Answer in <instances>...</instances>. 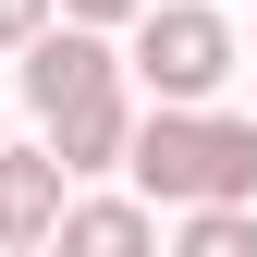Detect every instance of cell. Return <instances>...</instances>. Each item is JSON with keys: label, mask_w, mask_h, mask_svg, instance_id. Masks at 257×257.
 I'll return each instance as SVG.
<instances>
[{"label": "cell", "mask_w": 257, "mask_h": 257, "mask_svg": "<svg viewBox=\"0 0 257 257\" xmlns=\"http://www.w3.org/2000/svg\"><path fill=\"white\" fill-rule=\"evenodd\" d=\"M135 184L172 196V208H257V122L147 110V122H135Z\"/></svg>", "instance_id": "cell-1"}, {"label": "cell", "mask_w": 257, "mask_h": 257, "mask_svg": "<svg viewBox=\"0 0 257 257\" xmlns=\"http://www.w3.org/2000/svg\"><path fill=\"white\" fill-rule=\"evenodd\" d=\"M122 74H135L159 110H208V86L233 74V25H220V13H196V0H147L135 61H122Z\"/></svg>", "instance_id": "cell-2"}, {"label": "cell", "mask_w": 257, "mask_h": 257, "mask_svg": "<svg viewBox=\"0 0 257 257\" xmlns=\"http://www.w3.org/2000/svg\"><path fill=\"white\" fill-rule=\"evenodd\" d=\"M25 98H37L49 122H74V110L122 98V49H110V37H86V25H49V37L25 49Z\"/></svg>", "instance_id": "cell-3"}, {"label": "cell", "mask_w": 257, "mask_h": 257, "mask_svg": "<svg viewBox=\"0 0 257 257\" xmlns=\"http://www.w3.org/2000/svg\"><path fill=\"white\" fill-rule=\"evenodd\" d=\"M61 233V159L49 147H0V257Z\"/></svg>", "instance_id": "cell-4"}, {"label": "cell", "mask_w": 257, "mask_h": 257, "mask_svg": "<svg viewBox=\"0 0 257 257\" xmlns=\"http://www.w3.org/2000/svg\"><path fill=\"white\" fill-rule=\"evenodd\" d=\"M49 257H159V233H147L135 196H86V208H61Z\"/></svg>", "instance_id": "cell-5"}, {"label": "cell", "mask_w": 257, "mask_h": 257, "mask_svg": "<svg viewBox=\"0 0 257 257\" xmlns=\"http://www.w3.org/2000/svg\"><path fill=\"white\" fill-rule=\"evenodd\" d=\"M49 159H61V172H110V159H135V110H122V98H98V110L49 122Z\"/></svg>", "instance_id": "cell-6"}, {"label": "cell", "mask_w": 257, "mask_h": 257, "mask_svg": "<svg viewBox=\"0 0 257 257\" xmlns=\"http://www.w3.org/2000/svg\"><path fill=\"white\" fill-rule=\"evenodd\" d=\"M172 257H257V208H184Z\"/></svg>", "instance_id": "cell-7"}, {"label": "cell", "mask_w": 257, "mask_h": 257, "mask_svg": "<svg viewBox=\"0 0 257 257\" xmlns=\"http://www.w3.org/2000/svg\"><path fill=\"white\" fill-rule=\"evenodd\" d=\"M49 13H61V0H0V37H13V49H37V37H49Z\"/></svg>", "instance_id": "cell-8"}, {"label": "cell", "mask_w": 257, "mask_h": 257, "mask_svg": "<svg viewBox=\"0 0 257 257\" xmlns=\"http://www.w3.org/2000/svg\"><path fill=\"white\" fill-rule=\"evenodd\" d=\"M61 25H86V37L98 25H147V0H61Z\"/></svg>", "instance_id": "cell-9"}, {"label": "cell", "mask_w": 257, "mask_h": 257, "mask_svg": "<svg viewBox=\"0 0 257 257\" xmlns=\"http://www.w3.org/2000/svg\"><path fill=\"white\" fill-rule=\"evenodd\" d=\"M25 257H49V245H25Z\"/></svg>", "instance_id": "cell-10"}]
</instances>
